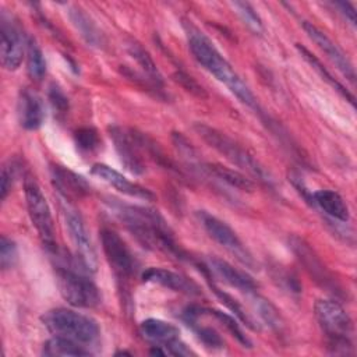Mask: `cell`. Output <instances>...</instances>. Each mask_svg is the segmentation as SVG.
Returning <instances> with one entry per match:
<instances>
[{"label": "cell", "instance_id": "6da1fadb", "mask_svg": "<svg viewBox=\"0 0 357 357\" xmlns=\"http://www.w3.org/2000/svg\"><path fill=\"white\" fill-rule=\"evenodd\" d=\"M109 208L135 240L148 250H158L178 259H185V252L177 244L165 218L148 206L131 205L119 199L109 201Z\"/></svg>", "mask_w": 357, "mask_h": 357}, {"label": "cell", "instance_id": "7a4b0ae2", "mask_svg": "<svg viewBox=\"0 0 357 357\" xmlns=\"http://www.w3.org/2000/svg\"><path fill=\"white\" fill-rule=\"evenodd\" d=\"M183 26L187 35L190 52L197 63L201 64L219 82L226 85L227 89L233 95H236L240 102L258 110L257 99L251 92L250 86L241 79V77L236 73L230 63L220 54L212 40L191 22H184Z\"/></svg>", "mask_w": 357, "mask_h": 357}, {"label": "cell", "instance_id": "3957f363", "mask_svg": "<svg viewBox=\"0 0 357 357\" xmlns=\"http://www.w3.org/2000/svg\"><path fill=\"white\" fill-rule=\"evenodd\" d=\"M317 321L326 336V347L332 354H353V321L335 300H317L314 305Z\"/></svg>", "mask_w": 357, "mask_h": 357}, {"label": "cell", "instance_id": "277c9868", "mask_svg": "<svg viewBox=\"0 0 357 357\" xmlns=\"http://www.w3.org/2000/svg\"><path fill=\"white\" fill-rule=\"evenodd\" d=\"M194 130L204 142H206L211 148L223 155L229 162L247 172L261 183L266 185L273 184L271 173L259 163V160L229 135L204 123H195Z\"/></svg>", "mask_w": 357, "mask_h": 357}, {"label": "cell", "instance_id": "5b68a950", "mask_svg": "<svg viewBox=\"0 0 357 357\" xmlns=\"http://www.w3.org/2000/svg\"><path fill=\"white\" fill-rule=\"evenodd\" d=\"M40 319L54 336L74 340L86 347L95 344L100 336L99 325L92 317L70 308L49 310Z\"/></svg>", "mask_w": 357, "mask_h": 357}, {"label": "cell", "instance_id": "8992f818", "mask_svg": "<svg viewBox=\"0 0 357 357\" xmlns=\"http://www.w3.org/2000/svg\"><path fill=\"white\" fill-rule=\"evenodd\" d=\"M75 259L73 265L56 266V282L61 297L77 308H95L100 304V291Z\"/></svg>", "mask_w": 357, "mask_h": 357}, {"label": "cell", "instance_id": "52a82bcc", "mask_svg": "<svg viewBox=\"0 0 357 357\" xmlns=\"http://www.w3.org/2000/svg\"><path fill=\"white\" fill-rule=\"evenodd\" d=\"M24 192H25V202H26L29 219L35 226L43 247L50 252H56L57 243H56L54 223H53L49 204L40 187L33 178L28 177L24 183Z\"/></svg>", "mask_w": 357, "mask_h": 357}, {"label": "cell", "instance_id": "ba28073f", "mask_svg": "<svg viewBox=\"0 0 357 357\" xmlns=\"http://www.w3.org/2000/svg\"><path fill=\"white\" fill-rule=\"evenodd\" d=\"M61 213L64 218V225L68 230L70 238L75 248V259L77 262L86 271V272H95L98 259L96 252L92 245V241L89 238V233L86 230V226L84 223L82 216L79 212L67 201L63 198L61 202Z\"/></svg>", "mask_w": 357, "mask_h": 357}, {"label": "cell", "instance_id": "9c48e42d", "mask_svg": "<svg viewBox=\"0 0 357 357\" xmlns=\"http://www.w3.org/2000/svg\"><path fill=\"white\" fill-rule=\"evenodd\" d=\"M289 247L291 248L298 262L304 266L305 272L312 278V280L318 286H321L328 293H332L333 296L343 297V289L337 282V279L332 275V272L326 268V265L319 259V257L303 238L297 236L290 237Z\"/></svg>", "mask_w": 357, "mask_h": 357}, {"label": "cell", "instance_id": "30bf717a", "mask_svg": "<svg viewBox=\"0 0 357 357\" xmlns=\"http://www.w3.org/2000/svg\"><path fill=\"white\" fill-rule=\"evenodd\" d=\"M197 216L204 227V230L208 233V236L215 240L220 247H223L227 252H230L236 259H238L245 266L254 268L255 262L247 247L243 244V241L238 238L236 231L223 220L219 218L205 212L199 211L197 212Z\"/></svg>", "mask_w": 357, "mask_h": 357}, {"label": "cell", "instance_id": "8fae6325", "mask_svg": "<svg viewBox=\"0 0 357 357\" xmlns=\"http://www.w3.org/2000/svg\"><path fill=\"white\" fill-rule=\"evenodd\" d=\"M99 238L106 261L113 272L120 279L131 278L137 271V259L126 241L110 227H102Z\"/></svg>", "mask_w": 357, "mask_h": 357}, {"label": "cell", "instance_id": "7c38bea8", "mask_svg": "<svg viewBox=\"0 0 357 357\" xmlns=\"http://www.w3.org/2000/svg\"><path fill=\"white\" fill-rule=\"evenodd\" d=\"M139 332L144 339L153 343L155 346H160L165 354H172V356L194 354L187 347V344L180 339L178 329L170 322H166L158 318H148L141 322Z\"/></svg>", "mask_w": 357, "mask_h": 357}, {"label": "cell", "instance_id": "4fadbf2b", "mask_svg": "<svg viewBox=\"0 0 357 357\" xmlns=\"http://www.w3.org/2000/svg\"><path fill=\"white\" fill-rule=\"evenodd\" d=\"M0 56L6 70H17L24 57V38L20 26L6 11L0 15Z\"/></svg>", "mask_w": 357, "mask_h": 357}, {"label": "cell", "instance_id": "5bb4252c", "mask_svg": "<svg viewBox=\"0 0 357 357\" xmlns=\"http://www.w3.org/2000/svg\"><path fill=\"white\" fill-rule=\"evenodd\" d=\"M109 135L124 167L132 174H144L146 167L134 130H126L119 126H112L109 127Z\"/></svg>", "mask_w": 357, "mask_h": 357}, {"label": "cell", "instance_id": "9a60e30c", "mask_svg": "<svg viewBox=\"0 0 357 357\" xmlns=\"http://www.w3.org/2000/svg\"><path fill=\"white\" fill-rule=\"evenodd\" d=\"M303 29L308 35V38L326 54V57L332 61V64L350 81H356V70L346 56V53L325 33L322 32L318 26H315L310 21H303Z\"/></svg>", "mask_w": 357, "mask_h": 357}, {"label": "cell", "instance_id": "2e32d148", "mask_svg": "<svg viewBox=\"0 0 357 357\" xmlns=\"http://www.w3.org/2000/svg\"><path fill=\"white\" fill-rule=\"evenodd\" d=\"M206 271L212 278H218L223 283L244 291V293H254L258 287L257 282L245 272L241 271L231 264H229L225 259H220L218 257H211L206 261Z\"/></svg>", "mask_w": 357, "mask_h": 357}, {"label": "cell", "instance_id": "e0dca14e", "mask_svg": "<svg viewBox=\"0 0 357 357\" xmlns=\"http://www.w3.org/2000/svg\"><path fill=\"white\" fill-rule=\"evenodd\" d=\"M91 174L100 178L102 181H105L106 184H109L110 187H113L114 190H117L119 192H121L124 195L144 199V201L155 199V194L151 190H148L137 183L130 181L121 173H119L117 170L112 169L110 166H107L105 163H95L91 167Z\"/></svg>", "mask_w": 357, "mask_h": 357}, {"label": "cell", "instance_id": "ac0fdd59", "mask_svg": "<svg viewBox=\"0 0 357 357\" xmlns=\"http://www.w3.org/2000/svg\"><path fill=\"white\" fill-rule=\"evenodd\" d=\"M142 280L155 283L187 296H199L201 287L190 278L165 268H148L142 272Z\"/></svg>", "mask_w": 357, "mask_h": 357}, {"label": "cell", "instance_id": "d6986e66", "mask_svg": "<svg viewBox=\"0 0 357 357\" xmlns=\"http://www.w3.org/2000/svg\"><path fill=\"white\" fill-rule=\"evenodd\" d=\"M17 114L22 128L29 131L38 130L45 120V106L40 96L36 92L24 88L18 96Z\"/></svg>", "mask_w": 357, "mask_h": 357}, {"label": "cell", "instance_id": "ffe728a7", "mask_svg": "<svg viewBox=\"0 0 357 357\" xmlns=\"http://www.w3.org/2000/svg\"><path fill=\"white\" fill-rule=\"evenodd\" d=\"M50 174L56 190L67 201L84 198L91 191V187L86 183V180L70 169L56 165L50 169Z\"/></svg>", "mask_w": 357, "mask_h": 357}, {"label": "cell", "instance_id": "44dd1931", "mask_svg": "<svg viewBox=\"0 0 357 357\" xmlns=\"http://www.w3.org/2000/svg\"><path fill=\"white\" fill-rule=\"evenodd\" d=\"M308 202L319 209L325 216L333 222L346 223L350 219L349 206L346 201L333 190H318L310 194Z\"/></svg>", "mask_w": 357, "mask_h": 357}, {"label": "cell", "instance_id": "7402d4cb", "mask_svg": "<svg viewBox=\"0 0 357 357\" xmlns=\"http://www.w3.org/2000/svg\"><path fill=\"white\" fill-rule=\"evenodd\" d=\"M127 52L130 53V56L137 61V64L141 67L142 70V77L151 84V86L155 91H163V77L156 66V63L153 61V59L151 57V54L135 40H130L127 43Z\"/></svg>", "mask_w": 357, "mask_h": 357}, {"label": "cell", "instance_id": "603a6c76", "mask_svg": "<svg viewBox=\"0 0 357 357\" xmlns=\"http://www.w3.org/2000/svg\"><path fill=\"white\" fill-rule=\"evenodd\" d=\"M67 15H68L71 24L74 25V28L78 31L81 38L88 45H91L93 47H102L105 45V38H103L102 32L99 31L96 24L88 17V14L82 8H79L77 6H71V7H68Z\"/></svg>", "mask_w": 357, "mask_h": 357}, {"label": "cell", "instance_id": "cb8c5ba5", "mask_svg": "<svg viewBox=\"0 0 357 357\" xmlns=\"http://www.w3.org/2000/svg\"><path fill=\"white\" fill-rule=\"evenodd\" d=\"M204 173H206L211 177H215L216 180L236 188L240 191H252L254 190V183L245 177L244 174H241L237 170H233L230 167L222 166L219 163H201L199 167Z\"/></svg>", "mask_w": 357, "mask_h": 357}, {"label": "cell", "instance_id": "d4e9b609", "mask_svg": "<svg viewBox=\"0 0 357 357\" xmlns=\"http://www.w3.org/2000/svg\"><path fill=\"white\" fill-rule=\"evenodd\" d=\"M42 354L47 357H66V356H91L92 351L89 347L82 346L74 340L60 337V336H53L47 342L43 343L42 347Z\"/></svg>", "mask_w": 357, "mask_h": 357}, {"label": "cell", "instance_id": "484cf974", "mask_svg": "<svg viewBox=\"0 0 357 357\" xmlns=\"http://www.w3.org/2000/svg\"><path fill=\"white\" fill-rule=\"evenodd\" d=\"M296 47H297V50L300 52L301 57L322 77V79H325L339 95H342L351 106H354V100H356V99H354V95H353L347 88H344V86L326 70V67L322 64V61H321L317 56H314L307 47L298 45V43H296Z\"/></svg>", "mask_w": 357, "mask_h": 357}, {"label": "cell", "instance_id": "4316f807", "mask_svg": "<svg viewBox=\"0 0 357 357\" xmlns=\"http://www.w3.org/2000/svg\"><path fill=\"white\" fill-rule=\"evenodd\" d=\"M251 294H252V297H251L252 307H254L257 315L261 318V321L265 325H268L271 329L280 332L282 326H283V319H282V315L278 311V308L265 297L255 294V291Z\"/></svg>", "mask_w": 357, "mask_h": 357}, {"label": "cell", "instance_id": "83f0119b", "mask_svg": "<svg viewBox=\"0 0 357 357\" xmlns=\"http://www.w3.org/2000/svg\"><path fill=\"white\" fill-rule=\"evenodd\" d=\"M26 71L35 81L43 79L46 74V60L35 39H28L26 42Z\"/></svg>", "mask_w": 357, "mask_h": 357}, {"label": "cell", "instance_id": "f1b7e54d", "mask_svg": "<svg viewBox=\"0 0 357 357\" xmlns=\"http://www.w3.org/2000/svg\"><path fill=\"white\" fill-rule=\"evenodd\" d=\"M206 280H208V283H209L211 290L216 294V297L220 300V303H222L223 305H226V307L233 312V315L237 317L238 321H241L247 328H250V329H252V331H257V329H258V325L254 322V319L245 312V310L241 307V304H240L233 296H230L229 293L220 290L213 282H211V279L206 278Z\"/></svg>", "mask_w": 357, "mask_h": 357}, {"label": "cell", "instance_id": "f546056e", "mask_svg": "<svg viewBox=\"0 0 357 357\" xmlns=\"http://www.w3.org/2000/svg\"><path fill=\"white\" fill-rule=\"evenodd\" d=\"M201 312H202V315H213V317L226 328V331H227L233 337H236V340H237L241 346H244V347H251V346H252L251 340H250L248 336L243 332V329L240 328V325H238V322L234 319V317H231V315H229V314H226V312H223V311H219V310L204 308V307H201Z\"/></svg>", "mask_w": 357, "mask_h": 357}, {"label": "cell", "instance_id": "4dcf8cb0", "mask_svg": "<svg viewBox=\"0 0 357 357\" xmlns=\"http://www.w3.org/2000/svg\"><path fill=\"white\" fill-rule=\"evenodd\" d=\"M74 142L79 152L92 153L100 146V137L92 127H81L74 132Z\"/></svg>", "mask_w": 357, "mask_h": 357}, {"label": "cell", "instance_id": "1f68e13d", "mask_svg": "<svg viewBox=\"0 0 357 357\" xmlns=\"http://www.w3.org/2000/svg\"><path fill=\"white\" fill-rule=\"evenodd\" d=\"M188 326L192 329V332L195 333L198 340L205 347L212 349V350H222L225 347L223 339L215 329H212L209 326H201V325H198V321L194 324H190Z\"/></svg>", "mask_w": 357, "mask_h": 357}, {"label": "cell", "instance_id": "d6a6232c", "mask_svg": "<svg viewBox=\"0 0 357 357\" xmlns=\"http://www.w3.org/2000/svg\"><path fill=\"white\" fill-rule=\"evenodd\" d=\"M231 6L236 8V11L241 17V20L247 24V26L251 28L254 32L258 33L264 29L259 15L257 14V11L254 10V7L250 3H247V1H233Z\"/></svg>", "mask_w": 357, "mask_h": 357}, {"label": "cell", "instance_id": "836d02e7", "mask_svg": "<svg viewBox=\"0 0 357 357\" xmlns=\"http://www.w3.org/2000/svg\"><path fill=\"white\" fill-rule=\"evenodd\" d=\"M18 259V248H17V244L6 237V236H1V240H0V266L3 271H7V269H11L15 262Z\"/></svg>", "mask_w": 357, "mask_h": 357}, {"label": "cell", "instance_id": "e575fe53", "mask_svg": "<svg viewBox=\"0 0 357 357\" xmlns=\"http://www.w3.org/2000/svg\"><path fill=\"white\" fill-rule=\"evenodd\" d=\"M49 100H50V105L54 110V113L61 117V116H66L68 113V98L66 96V93L63 92V89L57 85V84H52L49 86Z\"/></svg>", "mask_w": 357, "mask_h": 357}, {"label": "cell", "instance_id": "d590c367", "mask_svg": "<svg viewBox=\"0 0 357 357\" xmlns=\"http://www.w3.org/2000/svg\"><path fill=\"white\" fill-rule=\"evenodd\" d=\"M173 78L174 81L183 88L185 89L187 92L192 93L194 96H198V98H206V92L205 89L202 88V85H199L191 75H188L187 73L181 71V70H177L174 74H173Z\"/></svg>", "mask_w": 357, "mask_h": 357}, {"label": "cell", "instance_id": "8d00e7d4", "mask_svg": "<svg viewBox=\"0 0 357 357\" xmlns=\"http://www.w3.org/2000/svg\"><path fill=\"white\" fill-rule=\"evenodd\" d=\"M14 180H15V166L10 160L8 163L3 165V167H1V177H0V198H1V201H4L7 198L8 192L13 188Z\"/></svg>", "mask_w": 357, "mask_h": 357}, {"label": "cell", "instance_id": "74e56055", "mask_svg": "<svg viewBox=\"0 0 357 357\" xmlns=\"http://www.w3.org/2000/svg\"><path fill=\"white\" fill-rule=\"evenodd\" d=\"M333 7H336L342 14H343V17L353 25V26H356V8L350 4V3H347V1H335L333 3Z\"/></svg>", "mask_w": 357, "mask_h": 357}]
</instances>
